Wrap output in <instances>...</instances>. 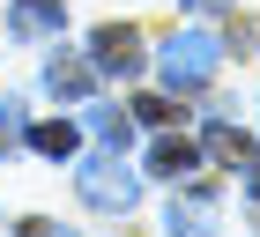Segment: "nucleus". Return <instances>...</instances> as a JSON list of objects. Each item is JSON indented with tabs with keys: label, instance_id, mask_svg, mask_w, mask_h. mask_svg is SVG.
I'll list each match as a JSON object with an SVG mask.
<instances>
[{
	"label": "nucleus",
	"instance_id": "nucleus-12",
	"mask_svg": "<svg viewBox=\"0 0 260 237\" xmlns=\"http://www.w3.org/2000/svg\"><path fill=\"white\" fill-rule=\"evenodd\" d=\"M8 141H22V104L15 97H0V148H8Z\"/></svg>",
	"mask_w": 260,
	"mask_h": 237
},
{
	"label": "nucleus",
	"instance_id": "nucleus-7",
	"mask_svg": "<svg viewBox=\"0 0 260 237\" xmlns=\"http://www.w3.org/2000/svg\"><path fill=\"white\" fill-rule=\"evenodd\" d=\"M164 230H171V237H216V200H201V193L171 200V215H164Z\"/></svg>",
	"mask_w": 260,
	"mask_h": 237
},
{
	"label": "nucleus",
	"instance_id": "nucleus-2",
	"mask_svg": "<svg viewBox=\"0 0 260 237\" xmlns=\"http://www.w3.org/2000/svg\"><path fill=\"white\" fill-rule=\"evenodd\" d=\"M216 67H223V37H208V30H179L164 45V89H208Z\"/></svg>",
	"mask_w": 260,
	"mask_h": 237
},
{
	"label": "nucleus",
	"instance_id": "nucleus-1",
	"mask_svg": "<svg viewBox=\"0 0 260 237\" xmlns=\"http://www.w3.org/2000/svg\"><path fill=\"white\" fill-rule=\"evenodd\" d=\"M75 185H82V200H89L97 215H126V208L141 200V178H134V171L119 163V148H104V156H89V163L75 171Z\"/></svg>",
	"mask_w": 260,
	"mask_h": 237
},
{
	"label": "nucleus",
	"instance_id": "nucleus-4",
	"mask_svg": "<svg viewBox=\"0 0 260 237\" xmlns=\"http://www.w3.org/2000/svg\"><path fill=\"white\" fill-rule=\"evenodd\" d=\"M45 89H52V97H67V104H82L89 89H97V67H89V59H75V52H52V59H45Z\"/></svg>",
	"mask_w": 260,
	"mask_h": 237
},
{
	"label": "nucleus",
	"instance_id": "nucleus-3",
	"mask_svg": "<svg viewBox=\"0 0 260 237\" xmlns=\"http://www.w3.org/2000/svg\"><path fill=\"white\" fill-rule=\"evenodd\" d=\"M89 52H97V67H112V74H134L141 67V30L134 22H104L97 37H89Z\"/></svg>",
	"mask_w": 260,
	"mask_h": 237
},
{
	"label": "nucleus",
	"instance_id": "nucleus-11",
	"mask_svg": "<svg viewBox=\"0 0 260 237\" xmlns=\"http://www.w3.org/2000/svg\"><path fill=\"white\" fill-rule=\"evenodd\" d=\"M126 111H134V118H149V126H171V118H179V111H171V97H134Z\"/></svg>",
	"mask_w": 260,
	"mask_h": 237
},
{
	"label": "nucleus",
	"instance_id": "nucleus-10",
	"mask_svg": "<svg viewBox=\"0 0 260 237\" xmlns=\"http://www.w3.org/2000/svg\"><path fill=\"white\" fill-rule=\"evenodd\" d=\"M89 134H97L104 148H126V134H134V126H126L119 104H89Z\"/></svg>",
	"mask_w": 260,
	"mask_h": 237
},
{
	"label": "nucleus",
	"instance_id": "nucleus-15",
	"mask_svg": "<svg viewBox=\"0 0 260 237\" xmlns=\"http://www.w3.org/2000/svg\"><path fill=\"white\" fill-rule=\"evenodd\" d=\"M253 208H260V163H253Z\"/></svg>",
	"mask_w": 260,
	"mask_h": 237
},
{
	"label": "nucleus",
	"instance_id": "nucleus-8",
	"mask_svg": "<svg viewBox=\"0 0 260 237\" xmlns=\"http://www.w3.org/2000/svg\"><path fill=\"white\" fill-rule=\"evenodd\" d=\"M8 30H15V37H52V30H60V0H15Z\"/></svg>",
	"mask_w": 260,
	"mask_h": 237
},
{
	"label": "nucleus",
	"instance_id": "nucleus-9",
	"mask_svg": "<svg viewBox=\"0 0 260 237\" xmlns=\"http://www.w3.org/2000/svg\"><path fill=\"white\" fill-rule=\"evenodd\" d=\"M30 148H38V156H52V163H67V156L82 148V134L67 126V118H45V126H30Z\"/></svg>",
	"mask_w": 260,
	"mask_h": 237
},
{
	"label": "nucleus",
	"instance_id": "nucleus-6",
	"mask_svg": "<svg viewBox=\"0 0 260 237\" xmlns=\"http://www.w3.org/2000/svg\"><path fill=\"white\" fill-rule=\"evenodd\" d=\"M149 171L179 185V178H193V171H201V148H193V141H179V134H156V148H149Z\"/></svg>",
	"mask_w": 260,
	"mask_h": 237
},
{
	"label": "nucleus",
	"instance_id": "nucleus-13",
	"mask_svg": "<svg viewBox=\"0 0 260 237\" xmlns=\"http://www.w3.org/2000/svg\"><path fill=\"white\" fill-rule=\"evenodd\" d=\"M15 237H75V230H52V222H22Z\"/></svg>",
	"mask_w": 260,
	"mask_h": 237
},
{
	"label": "nucleus",
	"instance_id": "nucleus-14",
	"mask_svg": "<svg viewBox=\"0 0 260 237\" xmlns=\"http://www.w3.org/2000/svg\"><path fill=\"white\" fill-rule=\"evenodd\" d=\"M186 8H193V15H223L231 0H186Z\"/></svg>",
	"mask_w": 260,
	"mask_h": 237
},
{
	"label": "nucleus",
	"instance_id": "nucleus-5",
	"mask_svg": "<svg viewBox=\"0 0 260 237\" xmlns=\"http://www.w3.org/2000/svg\"><path fill=\"white\" fill-rule=\"evenodd\" d=\"M208 156L223 163V171H253V134H238V126H231V118H208Z\"/></svg>",
	"mask_w": 260,
	"mask_h": 237
}]
</instances>
